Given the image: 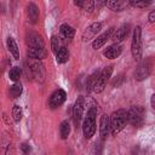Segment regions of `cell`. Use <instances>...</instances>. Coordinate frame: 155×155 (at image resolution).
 <instances>
[{
  "label": "cell",
  "instance_id": "obj_18",
  "mask_svg": "<svg viewBox=\"0 0 155 155\" xmlns=\"http://www.w3.org/2000/svg\"><path fill=\"white\" fill-rule=\"evenodd\" d=\"M59 33L64 39H71L74 36V34H75V30H74V28L71 25L64 23V24H62L59 27Z\"/></svg>",
  "mask_w": 155,
  "mask_h": 155
},
{
  "label": "cell",
  "instance_id": "obj_29",
  "mask_svg": "<svg viewBox=\"0 0 155 155\" xmlns=\"http://www.w3.org/2000/svg\"><path fill=\"white\" fill-rule=\"evenodd\" d=\"M86 12H92L94 8V1L93 0H84V4L81 6Z\"/></svg>",
  "mask_w": 155,
  "mask_h": 155
},
{
  "label": "cell",
  "instance_id": "obj_31",
  "mask_svg": "<svg viewBox=\"0 0 155 155\" xmlns=\"http://www.w3.org/2000/svg\"><path fill=\"white\" fill-rule=\"evenodd\" d=\"M148 19H149V22H150V23L155 22V10H153V11L149 13V16H148Z\"/></svg>",
  "mask_w": 155,
  "mask_h": 155
},
{
  "label": "cell",
  "instance_id": "obj_32",
  "mask_svg": "<svg viewBox=\"0 0 155 155\" xmlns=\"http://www.w3.org/2000/svg\"><path fill=\"white\" fill-rule=\"evenodd\" d=\"M150 104H151V108L155 110V93L151 96V98H150Z\"/></svg>",
  "mask_w": 155,
  "mask_h": 155
},
{
  "label": "cell",
  "instance_id": "obj_24",
  "mask_svg": "<svg viewBox=\"0 0 155 155\" xmlns=\"http://www.w3.org/2000/svg\"><path fill=\"white\" fill-rule=\"evenodd\" d=\"M59 133H61V137L62 139H67L69 133H70V125L68 121H62L61 122V126H59Z\"/></svg>",
  "mask_w": 155,
  "mask_h": 155
},
{
  "label": "cell",
  "instance_id": "obj_11",
  "mask_svg": "<svg viewBox=\"0 0 155 155\" xmlns=\"http://www.w3.org/2000/svg\"><path fill=\"white\" fill-rule=\"evenodd\" d=\"M101 29H102V24H101L99 22L92 23L91 25H88V27L84 30V33H82V40H84V41H88V40L93 39V38L101 31Z\"/></svg>",
  "mask_w": 155,
  "mask_h": 155
},
{
  "label": "cell",
  "instance_id": "obj_7",
  "mask_svg": "<svg viewBox=\"0 0 155 155\" xmlns=\"http://www.w3.org/2000/svg\"><path fill=\"white\" fill-rule=\"evenodd\" d=\"M84 109H85V98H84V96H79L73 107V117H74V121L76 125H79L82 119Z\"/></svg>",
  "mask_w": 155,
  "mask_h": 155
},
{
  "label": "cell",
  "instance_id": "obj_27",
  "mask_svg": "<svg viewBox=\"0 0 155 155\" xmlns=\"http://www.w3.org/2000/svg\"><path fill=\"white\" fill-rule=\"evenodd\" d=\"M21 74H22L21 68H19V67H13V68L10 70L8 76H10V79H11L12 81H15V82H16V81H18V80H19Z\"/></svg>",
  "mask_w": 155,
  "mask_h": 155
},
{
  "label": "cell",
  "instance_id": "obj_14",
  "mask_svg": "<svg viewBox=\"0 0 155 155\" xmlns=\"http://www.w3.org/2000/svg\"><path fill=\"white\" fill-rule=\"evenodd\" d=\"M122 52V47L119 45V44H113L111 46L107 47L105 51L103 52V54L109 58V59H114V58H117Z\"/></svg>",
  "mask_w": 155,
  "mask_h": 155
},
{
  "label": "cell",
  "instance_id": "obj_9",
  "mask_svg": "<svg viewBox=\"0 0 155 155\" xmlns=\"http://www.w3.org/2000/svg\"><path fill=\"white\" fill-rule=\"evenodd\" d=\"M130 34V24H122L119 29H116V31L113 33L111 35V40L114 44H120Z\"/></svg>",
  "mask_w": 155,
  "mask_h": 155
},
{
  "label": "cell",
  "instance_id": "obj_10",
  "mask_svg": "<svg viewBox=\"0 0 155 155\" xmlns=\"http://www.w3.org/2000/svg\"><path fill=\"white\" fill-rule=\"evenodd\" d=\"M109 133H110V116H108L107 114H103L99 120V134L102 140L107 139Z\"/></svg>",
  "mask_w": 155,
  "mask_h": 155
},
{
  "label": "cell",
  "instance_id": "obj_2",
  "mask_svg": "<svg viewBox=\"0 0 155 155\" xmlns=\"http://www.w3.org/2000/svg\"><path fill=\"white\" fill-rule=\"evenodd\" d=\"M98 113L97 107H91L82 122V132L86 139H91L96 133V116Z\"/></svg>",
  "mask_w": 155,
  "mask_h": 155
},
{
  "label": "cell",
  "instance_id": "obj_17",
  "mask_svg": "<svg viewBox=\"0 0 155 155\" xmlns=\"http://www.w3.org/2000/svg\"><path fill=\"white\" fill-rule=\"evenodd\" d=\"M27 12H28V18L30 21V23H36L39 19V8L34 2H29L28 7H27Z\"/></svg>",
  "mask_w": 155,
  "mask_h": 155
},
{
  "label": "cell",
  "instance_id": "obj_16",
  "mask_svg": "<svg viewBox=\"0 0 155 155\" xmlns=\"http://www.w3.org/2000/svg\"><path fill=\"white\" fill-rule=\"evenodd\" d=\"M28 57L30 59H44L46 57L45 47H28Z\"/></svg>",
  "mask_w": 155,
  "mask_h": 155
},
{
  "label": "cell",
  "instance_id": "obj_20",
  "mask_svg": "<svg viewBox=\"0 0 155 155\" xmlns=\"http://www.w3.org/2000/svg\"><path fill=\"white\" fill-rule=\"evenodd\" d=\"M7 47H8L10 52L12 53V56L15 57V59H19V48L11 36L7 38Z\"/></svg>",
  "mask_w": 155,
  "mask_h": 155
},
{
  "label": "cell",
  "instance_id": "obj_15",
  "mask_svg": "<svg viewBox=\"0 0 155 155\" xmlns=\"http://www.w3.org/2000/svg\"><path fill=\"white\" fill-rule=\"evenodd\" d=\"M29 69H30L34 78H36V79H42L44 78V67L39 62V59H33L30 62V68Z\"/></svg>",
  "mask_w": 155,
  "mask_h": 155
},
{
  "label": "cell",
  "instance_id": "obj_19",
  "mask_svg": "<svg viewBox=\"0 0 155 155\" xmlns=\"http://www.w3.org/2000/svg\"><path fill=\"white\" fill-rule=\"evenodd\" d=\"M105 5L113 11H121L125 6V0H105Z\"/></svg>",
  "mask_w": 155,
  "mask_h": 155
},
{
  "label": "cell",
  "instance_id": "obj_1",
  "mask_svg": "<svg viewBox=\"0 0 155 155\" xmlns=\"http://www.w3.org/2000/svg\"><path fill=\"white\" fill-rule=\"evenodd\" d=\"M128 122V115L125 109H117L110 116V132L113 136H116L120 131L124 130Z\"/></svg>",
  "mask_w": 155,
  "mask_h": 155
},
{
  "label": "cell",
  "instance_id": "obj_33",
  "mask_svg": "<svg viewBox=\"0 0 155 155\" xmlns=\"http://www.w3.org/2000/svg\"><path fill=\"white\" fill-rule=\"evenodd\" d=\"M74 4H75L76 6H79V7H81L82 4H84V0H74Z\"/></svg>",
  "mask_w": 155,
  "mask_h": 155
},
{
  "label": "cell",
  "instance_id": "obj_13",
  "mask_svg": "<svg viewBox=\"0 0 155 155\" xmlns=\"http://www.w3.org/2000/svg\"><path fill=\"white\" fill-rule=\"evenodd\" d=\"M27 44L28 47H45L42 38L36 33H30L27 35Z\"/></svg>",
  "mask_w": 155,
  "mask_h": 155
},
{
  "label": "cell",
  "instance_id": "obj_3",
  "mask_svg": "<svg viewBox=\"0 0 155 155\" xmlns=\"http://www.w3.org/2000/svg\"><path fill=\"white\" fill-rule=\"evenodd\" d=\"M131 52H132L134 61L139 62L142 59V52H143V50H142V28L139 25H137L133 31L132 42H131Z\"/></svg>",
  "mask_w": 155,
  "mask_h": 155
},
{
  "label": "cell",
  "instance_id": "obj_23",
  "mask_svg": "<svg viewBox=\"0 0 155 155\" xmlns=\"http://www.w3.org/2000/svg\"><path fill=\"white\" fill-rule=\"evenodd\" d=\"M98 75H99V73H98V71H94V73H92V74L88 76L87 82H86L87 92L93 91V87H94V84H96V81H97V79H98Z\"/></svg>",
  "mask_w": 155,
  "mask_h": 155
},
{
  "label": "cell",
  "instance_id": "obj_6",
  "mask_svg": "<svg viewBox=\"0 0 155 155\" xmlns=\"http://www.w3.org/2000/svg\"><path fill=\"white\" fill-rule=\"evenodd\" d=\"M151 68H153V63H151V59L150 58H147V59L142 61L138 64V67H137V69L134 71L136 80L142 81V80L147 79L150 75V73H151Z\"/></svg>",
  "mask_w": 155,
  "mask_h": 155
},
{
  "label": "cell",
  "instance_id": "obj_8",
  "mask_svg": "<svg viewBox=\"0 0 155 155\" xmlns=\"http://www.w3.org/2000/svg\"><path fill=\"white\" fill-rule=\"evenodd\" d=\"M65 99H67V93H65V91L62 90V88H58V90H56V91L51 94L48 103H50V107H51L52 109H54V108L62 105V104L65 102Z\"/></svg>",
  "mask_w": 155,
  "mask_h": 155
},
{
  "label": "cell",
  "instance_id": "obj_26",
  "mask_svg": "<svg viewBox=\"0 0 155 155\" xmlns=\"http://www.w3.org/2000/svg\"><path fill=\"white\" fill-rule=\"evenodd\" d=\"M68 58H69V52L65 47H62V50L56 54V61H57V63H61V64L65 63L68 61Z\"/></svg>",
  "mask_w": 155,
  "mask_h": 155
},
{
  "label": "cell",
  "instance_id": "obj_22",
  "mask_svg": "<svg viewBox=\"0 0 155 155\" xmlns=\"http://www.w3.org/2000/svg\"><path fill=\"white\" fill-rule=\"evenodd\" d=\"M62 47H64V46L62 45L59 38H57L56 35H52V38H51V48H52V52L54 54H57L62 50Z\"/></svg>",
  "mask_w": 155,
  "mask_h": 155
},
{
  "label": "cell",
  "instance_id": "obj_28",
  "mask_svg": "<svg viewBox=\"0 0 155 155\" xmlns=\"http://www.w3.org/2000/svg\"><path fill=\"white\" fill-rule=\"evenodd\" d=\"M12 116H13V120L15 122H19L22 120V109L19 105H13L12 108Z\"/></svg>",
  "mask_w": 155,
  "mask_h": 155
},
{
  "label": "cell",
  "instance_id": "obj_21",
  "mask_svg": "<svg viewBox=\"0 0 155 155\" xmlns=\"http://www.w3.org/2000/svg\"><path fill=\"white\" fill-rule=\"evenodd\" d=\"M22 91H23V87H22L21 82H17V81H16V82L10 87V90H8L10 96H11L12 98H18V97L22 94Z\"/></svg>",
  "mask_w": 155,
  "mask_h": 155
},
{
  "label": "cell",
  "instance_id": "obj_4",
  "mask_svg": "<svg viewBox=\"0 0 155 155\" xmlns=\"http://www.w3.org/2000/svg\"><path fill=\"white\" fill-rule=\"evenodd\" d=\"M128 122L133 127H140L144 122V109L140 105H133L127 111Z\"/></svg>",
  "mask_w": 155,
  "mask_h": 155
},
{
  "label": "cell",
  "instance_id": "obj_12",
  "mask_svg": "<svg viewBox=\"0 0 155 155\" xmlns=\"http://www.w3.org/2000/svg\"><path fill=\"white\" fill-rule=\"evenodd\" d=\"M113 33H114V28H109L107 31H104L103 34H101L99 36H97V39H94L93 42H92V47H93L94 50L101 48V47L111 38Z\"/></svg>",
  "mask_w": 155,
  "mask_h": 155
},
{
  "label": "cell",
  "instance_id": "obj_30",
  "mask_svg": "<svg viewBox=\"0 0 155 155\" xmlns=\"http://www.w3.org/2000/svg\"><path fill=\"white\" fill-rule=\"evenodd\" d=\"M21 149H22V151H23L24 154H28V153H30V150H31V148H30L29 144H27V143H23V144L21 145Z\"/></svg>",
  "mask_w": 155,
  "mask_h": 155
},
{
  "label": "cell",
  "instance_id": "obj_5",
  "mask_svg": "<svg viewBox=\"0 0 155 155\" xmlns=\"http://www.w3.org/2000/svg\"><path fill=\"white\" fill-rule=\"evenodd\" d=\"M111 74H113V67H111V65L105 67V68L99 73V75H98V79H97V81H96V84H94V87H93V92L101 93V92L105 88V86H107V84H108V81H109V79H110V76H111Z\"/></svg>",
  "mask_w": 155,
  "mask_h": 155
},
{
  "label": "cell",
  "instance_id": "obj_25",
  "mask_svg": "<svg viewBox=\"0 0 155 155\" xmlns=\"http://www.w3.org/2000/svg\"><path fill=\"white\" fill-rule=\"evenodd\" d=\"M128 2H130V5L132 7L145 8V7H148L153 2V0H128Z\"/></svg>",
  "mask_w": 155,
  "mask_h": 155
}]
</instances>
